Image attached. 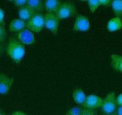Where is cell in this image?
<instances>
[{
    "label": "cell",
    "instance_id": "obj_1",
    "mask_svg": "<svg viewBox=\"0 0 122 115\" xmlns=\"http://www.w3.org/2000/svg\"><path fill=\"white\" fill-rule=\"evenodd\" d=\"M6 52L14 63L19 64L25 54V47L16 38H12L7 44Z\"/></svg>",
    "mask_w": 122,
    "mask_h": 115
},
{
    "label": "cell",
    "instance_id": "obj_2",
    "mask_svg": "<svg viewBox=\"0 0 122 115\" xmlns=\"http://www.w3.org/2000/svg\"><path fill=\"white\" fill-rule=\"evenodd\" d=\"M77 14V9L72 2L67 1L61 3L59 8L56 15L60 21L66 19L73 17Z\"/></svg>",
    "mask_w": 122,
    "mask_h": 115
},
{
    "label": "cell",
    "instance_id": "obj_3",
    "mask_svg": "<svg viewBox=\"0 0 122 115\" xmlns=\"http://www.w3.org/2000/svg\"><path fill=\"white\" fill-rule=\"evenodd\" d=\"M116 93L111 92L108 94L105 98L103 99L101 110L105 115H110L116 113L117 110Z\"/></svg>",
    "mask_w": 122,
    "mask_h": 115
},
{
    "label": "cell",
    "instance_id": "obj_4",
    "mask_svg": "<svg viewBox=\"0 0 122 115\" xmlns=\"http://www.w3.org/2000/svg\"><path fill=\"white\" fill-rule=\"evenodd\" d=\"M44 27V15L42 13H36L26 22V28L32 32L38 33Z\"/></svg>",
    "mask_w": 122,
    "mask_h": 115
},
{
    "label": "cell",
    "instance_id": "obj_5",
    "mask_svg": "<svg viewBox=\"0 0 122 115\" xmlns=\"http://www.w3.org/2000/svg\"><path fill=\"white\" fill-rule=\"evenodd\" d=\"M59 23L60 20L56 14L46 13L44 15V26L54 36L57 34Z\"/></svg>",
    "mask_w": 122,
    "mask_h": 115
},
{
    "label": "cell",
    "instance_id": "obj_6",
    "mask_svg": "<svg viewBox=\"0 0 122 115\" xmlns=\"http://www.w3.org/2000/svg\"><path fill=\"white\" fill-rule=\"evenodd\" d=\"M90 28V21L87 17L83 15H77L75 19L73 30L77 32H85Z\"/></svg>",
    "mask_w": 122,
    "mask_h": 115
},
{
    "label": "cell",
    "instance_id": "obj_7",
    "mask_svg": "<svg viewBox=\"0 0 122 115\" xmlns=\"http://www.w3.org/2000/svg\"><path fill=\"white\" fill-rule=\"evenodd\" d=\"M16 39L24 46L31 45L36 42L34 34L26 28L17 32Z\"/></svg>",
    "mask_w": 122,
    "mask_h": 115
},
{
    "label": "cell",
    "instance_id": "obj_8",
    "mask_svg": "<svg viewBox=\"0 0 122 115\" xmlns=\"http://www.w3.org/2000/svg\"><path fill=\"white\" fill-rule=\"evenodd\" d=\"M103 99L101 97L95 94L89 95L86 97L83 107L84 108L95 110L98 108L101 107Z\"/></svg>",
    "mask_w": 122,
    "mask_h": 115
},
{
    "label": "cell",
    "instance_id": "obj_9",
    "mask_svg": "<svg viewBox=\"0 0 122 115\" xmlns=\"http://www.w3.org/2000/svg\"><path fill=\"white\" fill-rule=\"evenodd\" d=\"M26 22L19 18H15L10 22L9 31L12 32H19L26 29Z\"/></svg>",
    "mask_w": 122,
    "mask_h": 115
},
{
    "label": "cell",
    "instance_id": "obj_10",
    "mask_svg": "<svg viewBox=\"0 0 122 115\" xmlns=\"http://www.w3.org/2000/svg\"><path fill=\"white\" fill-rule=\"evenodd\" d=\"M61 2L58 0H46L44 1V8L46 13L56 14Z\"/></svg>",
    "mask_w": 122,
    "mask_h": 115
},
{
    "label": "cell",
    "instance_id": "obj_11",
    "mask_svg": "<svg viewBox=\"0 0 122 115\" xmlns=\"http://www.w3.org/2000/svg\"><path fill=\"white\" fill-rule=\"evenodd\" d=\"M14 82V78L6 76L0 82V94H7L10 91Z\"/></svg>",
    "mask_w": 122,
    "mask_h": 115
},
{
    "label": "cell",
    "instance_id": "obj_12",
    "mask_svg": "<svg viewBox=\"0 0 122 115\" xmlns=\"http://www.w3.org/2000/svg\"><path fill=\"white\" fill-rule=\"evenodd\" d=\"M36 13L28 5L21 7L18 10V15L19 19L26 22L29 21Z\"/></svg>",
    "mask_w": 122,
    "mask_h": 115
},
{
    "label": "cell",
    "instance_id": "obj_13",
    "mask_svg": "<svg viewBox=\"0 0 122 115\" xmlns=\"http://www.w3.org/2000/svg\"><path fill=\"white\" fill-rule=\"evenodd\" d=\"M107 28L110 32H116L122 29V21L120 17H113L108 22Z\"/></svg>",
    "mask_w": 122,
    "mask_h": 115
},
{
    "label": "cell",
    "instance_id": "obj_14",
    "mask_svg": "<svg viewBox=\"0 0 122 115\" xmlns=\"http://www.w3.org/2000/svg\"><path fill=\"white\" fill-rule=\"evenodd\" d=\"M72 98L76 103L79 105H83L86 98V95L83 89L81 88H76L72 92Z\"/></svg>",
    "mask_w": 122,
    "mask_h": 115
},
{
    "label": "cell",
    "instance_id": "obj_15",
    "mask_svg": "<svg viewBox=\"0 0 122 115\" xmlns=\"http://www.w3.org/2000/svg\"><path fill=\"white\" fill-rule=\"evenodd\" d=\"M111 65L115 71L122 73V56L112 54L111 55Z\"/></svg>",
    "mask_w": 122,
    "mask_h": 115
},
{
    "label": "cell",
    "instance_id": "obj_16",
    "mask_svg": "<svg viewBox=\"0 0 122 115\" xmlns=\"http://www.w3.org/2000/svg\"><path fill=\"white\" fill-rule=\"evenodd\" d=\"M26 5L36 13H41L44 8V1L41 0H28Z\"/></svg>",
    "mask_w": 122,
    "mask_h": 115
},
{
    "label": "cell",
    "instance_id": "obj_17",
    "mask_svg": "<svg viewBox=\"0 0 122 115\" xmlns=\"http://www.w3.org/2000/svg\"><path fill=\"white\" fill-rule=\"evenodd\" d=\"M111 7L116 17H122V0L112 1Z\"/></svg>",
    "mask_w": 122,
    "mask_h": 115
},
{
    "label": "cell",
    "instance_id": "obj_18",
    "mask_svg": "<svg viewBox=\"0 0 122 115\" xmlns=\"http://www.w3.org/2000/svg\"><path fill=\"white\" fill-rule=\"evenodd\" d=\"M87 5L92 13L95 12L99 6H101L99 0H89L87 1Z\"/></svg>",
    "mask_w": 122,
    "mask_h": 115
},
{
    "label": "cell",
    "instance_id": "obj_19",
    "mask_svg": "<svg viewBox=\"0 0 122 115\" xmlns=\"http://www.w3.org/2000/svg\"><path fill=\"white\" fill-rule=\"evenodd\" d=\"M81 110L82 109L80 107H74L69 109L65 113V115H80Z\"/></svg>",
    "mask_w": 122,
    "mask_h": 115
},
{
    "label": "cell",
    "instance_id": "obj_20",
    "mask_svg": "<svg viewBox=\"0 0 122 115\" xmlns=\"http://www.w3.org/2000/svg\"><path fill=\"white\" fill-rule=\"evenodd\" d=\"M7 36V32L4 24L0 25V44H2L5 40Z\"/></svg>",
    "mask_w": 122,
    "mask_h": 115
},
{
    "label": "cell",
    "instance_id": "obj_21",
    "mask_svg": "<svg viewBox=\"0 0 122 115\" xmlns=\"http://www.w3.org/2000/svg\"><path fill=\"white\" fill-rule=\"evenodd\" d=\"M27 1H28V0H14L11 1V3L14 4L16 7L20 9V8L26 5Z\"/></svg>",
    "mask_w": 122,
    "mask_h": 115
},
{
    "label": "cell",
    "instance_id": "obj_22",
    "mask_svg": "<svg viewBox=\"0 0 122 115\" xmlns=\"http://www.w3.org/2000/svg\"><path fill=\"white\" fill-rule=\"evenodd\" d=\"M96 113L95 110L93 109H87V108H83L82 109L80 115H95Z\"/></svg>",
    "mask_w": 122,
    "mask_h": 115
},
{
    "label": "cell",
    "instance_id": "obj_23",
    "mask_svg": "<svg viewBox=\"0 0 122 115\" xmlns=\"http://www.w3.org/2000/svg\"><path fill=\"white\" fill-rule=\"evenodd\" d=\"M99 3H100L101 6L108 7L111 6L112 1L111 0H99Z\"/></svg>",
    "mask_w": 122,
    "mask_h": 115
},
{
    "label": "cell",
    "instance_id": "obj_24",
    "mask_svg": "<svg viewBox=\"0 0 122 115\" xmlns=\"http://www.w3.org/2000/svg\"><path fill=\"white\" fill-rule=\"evenodd\" d=\"M5 17L4 11L2 8L0 7V25L4 24V20Z\"/></svg>",
    "mask_w": 122,
    "mask_h": 115
},
{
    "label": "cell",
    "instance_id": "obj_25",
    "mask_svg": "<svg viewBox=\"0 0 122 115\" xmlns=\"http://www.w3.org/2000/svg\"><path fill=\"white\" fill-rule=\"evenodd\" d=\"M116 103L118 106H122V94L116 97Z\"/></svg>",
    "mask_w": 122,
    "mask_h": 115
},
{
    "label": "cell",
    "instance_id": "obj_26",
    "mask_svg": "<svg viewBox=\"0 0 122 115\" xmlns=\"http://www.w3.org/2000/svg\"><path fill=\"white\" fill-rule=\"evenodd\" d=\"M116 115H122V106H118L116 111Z\"/></svg>",
    "mask_w": 122,
    "mask_h": 115
},
{
    "label": "cell",
    "instance_id": "obj_27",
    "mask_svg": "<svg viewBox=\"0 0 122 115\" xmlns=\"http://www.w3.org/2000/svg\"><path fill=\"white\" fill-rule=\"evenodd\" d=\"M11 115H26V113H25L22 112V111H14Z\"/></svg>",
    "mask_w": 122,
    "mask_h": 115
},
{
    "label": "cell",
    "instance_id": "obj_28",
    "mask_svg": "<svg viewBox=\"0 0 122 115\" xmlns=\"http://www.w3.org/2000/svg\"><path fill=\"white\" fill-rule=\"evenodd\" d=\"M4 46L3 44H0V56L2 55V53L4 52Z\"/></svg>",
    "mask_w": 122,
    "mask_h": 115
},
{
    "label": "cell",
    "instance_id": "obj_29",
    "mask_svg": "<svg viewBox=\"0 0 122 115\" xmlns=\"http://www.w3.org/2000/svg\"><path fill=\"white\" fill-rule=\"evenodd\" d=\"M7 75L4 74H2V73H0V82L4 78V77L6 76Z\"/></svg>",
    "mask_w": 122,
    "mask_h": 115
},
{
    "label": "cell",
    "instance_id": "obj_30",
    "mask_svg": "<svg viewBox=\"0 0 122 115\" xmlns=\"http://www.w3.org/2000/svg\"><path fill=\"white\" fill-rule=\"evenodd\" d=\"M0 115H5V114L4 113L1 112V111H0Z\"/></svg>",
    "mask_w": 122,
    "mask_h": 115
},
{
    "label": "cell",
    "instance_id": "obj_31",
    "mask_svg": "<svg viewBox=\"0 0 122 115\" xmlns=\"http://www.w3.org/2000/svg\"><path fill=\"white\" fill-rule=\"evenodd\" d=\"M116 115V113H114V114H112V115Z\"/></svg>",
    "mask_w": 122,
    "mask_h": 115
}]
</instances>
